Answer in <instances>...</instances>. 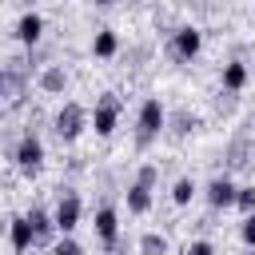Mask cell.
Segmentation results:
<instances>
[{
	"label": "cell",
	"mask_w": 255,
	"mask_h": 255,
	"mask_svg": "<svg viewBox=\"0 0 255 255\" xmlns=\"http://www.w3.org/2000/svg\"><path fill=\"white\" fill-rule=\"evenodd\" d=\"M163 128H167V108H163L155 96H147V100L139 104V112H135V147H139V151L151 147Z\"/></svg>",
	"instance_id": "6da1fadb"
},
{
	"label": "cell",
	"mask_w": 255,
	"mask_h": 255,
	"mask_svg": "<svg viewBox=\"0 0 255 255\" xmlns=\"http://www.w3.org/2000/svg\"><path fill=\"white\" fill-rule=\"evenodd\" d=\"M92 124V112L84 108V104H76V100H68L60 112H56V120H52V128H56V135H60V143H76L80 135H84V128Z\"/></svg>",
	"instance_id": "7a4b0ae2"
},
{
	"label": "cell",
	"mask_w": 255,
	"mask_h": 255,
	"mask_svg": "<svg viewBox=\"0 0 255 255\" xmlns=\"http://www.w3.org/2000/svg\"><path fill=\"white\" fill-rule=\"evenodd\" d=\"M12 163H16V171L36 175V171L44 167V139H40L36 131H24V135L16 139V147H12Z\"/></svg>",
	"instance_id": "3957f363"
},
{
	"label": "cell",
	"mask_w": 255,
	"mask_h": 255,
	"mask_svg": "<svg viewBox=\"0 0 255 255\" xmlns=\"http://www.w3.org/2000/svg\"><path fill=\"white\" fill-rule=\"evenodd\" d=\"M120 112H124V100H120L116 92H104V96L96 100V108H92V128H96V135H100V139H108V135L116 131Z\"/></svg>",
	"instance_id": "277c9868"
},
{
	"label": "cell",
	"mask_w": 255,
	"mask_h": 255,
	"mask_svg": "<svg viewBox=\"0 0 255 255\" xmlns=\"http://www.w3.org/2000/svg\"><path fill=\"white\" fill-rule=\"evenodd\" d=\"M56 227H60V235H72L76 227H80V215H84V203H80V195L72 191V187H64L60 191V199H56Z\"/></svg>",
	"instance_id": "5b68a950"
},
{
	"label": "cell",
	"mask_w": 255,
	"mask_h": 255,
	"mask_svg": "<svg viewBox=\"0 0 255 255\" xmlns=\"http://www.w3.org/2000/svg\"><path fill=\"white\" fill-rule=\"evenodd\" d=\"M199 48H203V32H199V28L183 24V28H175V32H171V48H167V52H171L179 64L195 60V56H199Z\"/></svg>",
	"instance_id": "8992f818"
},
{
	"label": "cell",
	"mask_w": 255,
	"mask_h": 255,
	"mask_svg": "<svg viewBox=\"0 0 255 255\" xmlns=\"http://www.w3.org/2000/svg\"><path fill=\"white\" fill-rule=\"evenodd\" d=\"M24 88H28V76H24L20 60H8V64H4V72H0V92H4V100L16 108V104L24 100Z\"/></svg>",
	"instance_id": "52a82bcc"
},
{
	"label": "cell",
	"mask_w": 255,
	"mask_h": 255,
	"mask_svg": "<svg viewBox=\"0 0 255 255\" xmlns=\"http://www.w3.org/2000/svg\"><path fill=\"white\" fill-rule=\"evenodd\" d=\"M207 203L215 207V211H223V207H235V195H239V183L231 179V175H215L211 183H207Z\"/></svg>",
	"instance_id": "ba28073f"
},
{
	"label": "cell",
	"mask_w": 255,
	"mask_h": 255,
	"mask_svg": "<svg viewBox=\"0 0 255 255\" xmlns=\"http://www.w3.org/2000/svg\"><path fill=\"white\" fill-rule=\"evenodd\" d=\"M8 239H12V255H28V251L36 247V227H32V219H28V215H12Z\"/></svg>",
	"instance_id": "9c48e42d"
},
{
	"label": "cell",
	"mask_w": 255,
	"mask_h": 255,
	"mask_svg": "<svg viewBox=\"0 0 255 255\" xmlns=\"http://www.w3.org/2000/svg\"><path fill=\"white\" fill-rule=\"evenodd\" d=\"M28 219H32V227H36V247H52V243L60 239V227H56V215H52V211L32 207Z\"/></svg>",
	"instance_id": "30bf717a"
},
{
	"label": "cell",
	"mask_w": 255,
	"mask_h": 255,
	"mask_svg": "<svg viewBox=\"0 0 255 255\" xmlns=\"http://www.w3.org/2000/svg\"><path fill=\"white\" fill-rule=\"evenodd\" d=\"M96 235H100V243L112 251L116 243H120V215H116V207H96Z\"/></svg>",
	"instance_id": "8fae6325"
},
{
	"label": "cell",
	"mask_w": 255,
	"mask_h": 255,
	"mask_svg": "<svg viewBox=\"0 0 255 255\" xmlns=\"http://www.w3.org/2000/svg\"><path fill=\"white\" fill-rule=\"evenodd\" d=\"M36 88L48 92V96H60V92L68 88V72H64V64H44V68L36 72Z\"/></svg>",
	"instance_id": "7c38bea8"
},
{
	"label": "cell",
	"mask_w": 255,
	"mask_h": 255,
	"mask_svg": "<svg viewBox=\"0 0 255 255\" xmlns=\"http://www.w3.org/2000/svg\"><path fill=\"white\" fill-rule=\"evenodd\" d=\"M40 36H44V16H40V12H24V16L16 20V40L28 44V48H36Z\"/></svg>",
	"instance_id": "4fadbf2b"
},
{
	"label": "cell",
	"mask_w": 255,
	"mask_h": 255,
	"mask_svg": "<svg viewBox=\"0 0 255 255\" xmlns=\"http://www.w3.org/2000/svg\"><path fill=\"white\" fill-rule=\"evenodd\" d=\"M124 199H128V211L131 215H147L151 211V187L147 183H128V191H124Z\"/></svg>",
	"instance_id": "5bb4252c"
},
{
	"label": "cell",
	"mask_w": 255,
	"mask_h": 255,
	"mask_svg": "<svg viewBox=\"0 0 255 255\" xmlns=\"http://www.w3.org/2000/svg\"><path fill=\"white\" fill-rule=\"evenodd\" d=\"M92 52H96L100 60H112V56L120 52V36H116L112 28H100V32H96V40H92Z\"/></svg>",
	"instance_id": "9a60e30c"
},
{
	"label": "cell",
	"mask_w": 255,
	"mask_h": 255,
	"mask_svg": "<svg viewBox=\"0 0 255 255\" xmlns=\"http://www.w3.org/2000/svg\"><path fill=\"white\" fill-rule=\"evenodd\" d=\"M223 88L227 92H243L247 88V64H239V60L223 64Z\"/></svg>",
	"instance_id": "2e32d148"
},
{
	"label": "cell",
	"mask_w": 255,
	"mask_h": 255,
	"mask_svg": "<svg viewBox=\"0 0 255 255\" xmlns=\"http://www.w3.org/2000/svg\"><path fill=\"white\" fill-rule=\"evenodd\" d=\"M139 255H167V239L159 231H143L139 235Z\"/></svg>",
	"instance_id": "e0dca14e"
},
{
	"label": "cell",
	"mask_w": 255,
	"mask_h": 255,
	"mask_svg": "<svg viewBox=\"0 0 255 255\" xmlns=\"http://www.w3.org/2000/svg\"><path fill=\"white\" fill-rule=\"evenodd\" d=\"M191 195H195V179H191V175L175 179V187H171V203H175V207H187Z\"/></svg>",
	"instance_id": "ac0fdd59"
},
{
	"label": "cell",
	"mask_w": 255,
	"mask_h": 255,
	"mask_svg": "<svg viewBox=\"0 0 255 255\" xmlns=\"http://www.w3.org/2000/svg\"><path fill=\"white\" fill-rule=\"evenodd\" d=\"M167 124H171V131H175V135H187V131H195V128H199V120H195L191 112H175Z\"/></svg>",
	"instance_id": "d6986e66"
},
{
	"label": "cell",
	"mask_w": 255,
	"mask_h": 255,
	"mask_svg": "<svg viewBox=\"0 0 255 255\" xmlns=\"http://www.w3.org/2000/svg\"><path fill=\"white\" fill-rule=\"evenodd\" d=\"M48 255H84V247H80L72 235H60V239L48 247Z\"/></svg>",
	"instance_id": "ffe728a7"
},
{
	"label": "cell",
	"mask_w": 255,
	"mask_h": 255,
	"mask_svg": "<svg viewBox=\"0 0 255 255\" xmlns=\"http://www.w3.org/2000/svg\"><path fill=\"white\" fill-rule=\"evenodd\" d=\"M227 159H231V167H243V163H255V155L247 151V139H235V143H231V155H227Z\"/></svg>",
	"instance_id": "44dd1931"
},
{
	"label": "cell",
	"mask_w": 255,
	"mask_h": 255,
	"mask_svg": "<svg viewBox=\"0 0 255 255\" xmlns=\"http://www.w3.org/2000/svg\"><path fill=\"white\" fill-rule=\"evenodd\" d=\"M235 207H239L243 215H251V211H255V183H243V187H239V195H235Z\"/></svg>",
	"instance_id": "7402d4cb"
},
{
	"label": "cell",
	"mask_w": 255,
	"mask_h": 255,
	"mask_svg": "<svg viewBox=\"0 0 255 255\" xmlns=\"http://www.w3.org/2000/svg\"><path fill=\"white\" fill-rule=\"evenodd\" d=\"M239 239H243L247 247H255V211L243 215V223H239Z\"/></svg>",
	"instance_id": "603a6c76"
},
{
	"label": "cell",
	"mask_w": 255,
	"mask_h": 255,
	"mask_svg": "<svg viewBox=\"0 0 255 255\" xmlns=\"http://www.w3.org/2000/svg\"><path fill=\"white\" fill-rule=\"evenodd\" d=\"M135 179L147 183V187H155V183H159V167H155V163H143V167L135 171Z\"/></svg>",
	"instance_id": "cb8c5ba5"
},
{
	"label": "cell",
	"mask_w": 255,
	"mask_h": 255,
	"mask_svg": "<svg viewBox=\"0 0 255 255\" xmlns=\"http://www.w3.org/2000/svg\"><path fill=\"white\" fill-rule=\"evenodd\" d=\"M183 255H215V247L207 243V239H195V243H187V251Z\"/></svg>",
	"instance_id": "d4e9b609"
},
{
	"label": "cell",
	"mask_w": 255,
	"mask_h": 255,
	"mask_svg": "<svg viewBox=\"0 0 255 255\" xmlns=\"http://www.w3.org/2000/svg\"><path fill=\"white\" fill-rule=\"evenodd\" d=\"M96 4H100V8H108V4H116V0H96Z\"/></svg>",
	"instance_id": "484cf974"
},
{
	"label": "cell",
	"mask_w": 255,
	"mask_h": 255,
	"mask_svg": "<svg viewBox=\"0 0 255 255\" xmlns=\"http://www.w3.org/2000/svg\"><path fill=\"white\" fill-rule=\"evenodd\" d=\"M251 171H255V163H251Z\"/></svg>",
	"instance_id": "4316f807"
},
{
	"label": "cell",
	"mask_w": 255,
	"mask_h": 255,
	"mask_svg": "<svg viewBox=\"0 0 255 255\" xmlns=\"http://www.w3.org/2000/svg\"><path fill=\"white\" fill-rule=\"evenodd\" d=\"M28 4H32V0H28Z\"/></svg>",
	"instance_id": "83f0119b"
}]
</instances>
